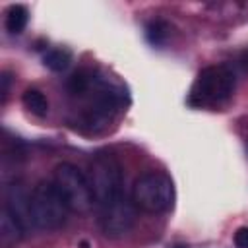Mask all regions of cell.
Returning a JSON list of instances; mask_svg holds the SVG:
<instances>
[{
  "instance_id": "obj_12",
  "label": "cell",
  "mask_w": 248,
  "mask_h": 248,
  "mask_svg": "<svg viewBox=\"0 0 248 248\" xmlns=\"http://www.w3.org/2000/svg\"><path fill=\"white\" fill-rule=\"evenodd\" d=\"M145 37L153 46H163L170 37V23L165 19H151L145 25Z\"/></svg>"
},
{
  "instance_id": "obj_11",
  "label": "cell",
  "mask_w": 248,
  "mask_h": 248,
  "mask_svg": "<svg viewBox=\"0 0 248 248\" xmlns=\"http://www.w3.org/2000/svg\"><path fill=\"white\" fill-rule=\"evenodd\" d=\"M43 64L52 70V72H64L70 64H72V52L64 46H56V48H50L45 52L43 56Z\"/></svg>"
},
{
  "instance_id": "obj_13",
  "label": "cell",
  "mask_w": 248,
  "mask_h": 248,
  "mask_svg": "<svg viewBox=\"0 0 248 248\" xmlns=\"http://www.w3.org/2000/svg\"><path fill=\"white\" fill-rule=\"evenodd\" d=\"M232 242L236 248H248V227H238L232 236Z\"/></svg>"
},
{
  "instance_id": "obj_4",
  "label": "cell",
  "mask_w": 248,
  "mask_h": 248,
  "mask_svg": "<svg viewBox=\"0 0 248 248\" xmlns=\"http://www.w3.org/2000/svg\"><path fill=\"white\" fill-rule=\"evenodd\" d=\"M89 184L95 196V203L103 205L116 196L124 194V174L118 159L112 153H97L89 165Z\"/></svg>"
},
{
  "instance_id": "obj_9",
  "label": "cell",
  "mask_w": 248,
  "mask_h": 248,
  "mask_svg": "<svg viewBox=\"0 0 248 248\" xmlns=\"http://www.w3.org/2000/svg\"><path fill=\"white\" fill-rule=\"evenodd\" d=\"M27 21H29V12L23 4H12L8 10H6V29L10 35H19L23 33V29L27 27Z\"/></svg>"
},
{
  "instance_id": "obj_15",
  "label": "cell",
  "mask_w": 248,
  "mask_h": 248,
  "mask_svg": "<svg viewBox=\"0 0 248 248\" xmlns=\"http://www.w3.org/2000/svg\"><path fill=\"white\" fill-rule=\"evenodd\" d=\"M169 248H186L184 244H176V246H169Z\"/></svg>"
},
{
  "instance_id": "obj_6",
  "label": "cell",
  "mask_w": 248,
  "mask_h": 248,
  "mask_svg": "<svg viewBox=\"0 0 248 248\" xmlns=\"http://www.w3.org/2000/svg\"><path fill=\"white\" fill-rule=\"evenodd\" d=\"M99 225L107 238H122L136 225V205L126 194L99 205Z\"/></svg>"
},
{
  "instance_id": "obj_5",
  "label": "cell",
  "mask_w": 248,
  "mask_h": 248,
  "mask_svg": "<svg viewBox=\"0 0 248 248\" xmlns=\"http://www.w3.org/2000/svg\"><path fill=\"white\" fill-rule=\"evenodd\" d=\"M52 182L56 184L58 192L66 200L70 211L85 213L93 207L95 196L89 184V178L72 163H60L54 169V178Z\"/></svg>"
},
{
  "instance_id": "obj_3",
  "label": "cell",
  "mask_w": 248,
  "mask_h": 248,
  "mask_svg": "<svg viewBox=\"0 0 248 248\" xmlns=\"http://www.w3.org/2000/svg\"><path fill=\"white\" fill-rule=\"evenodd\" d=\"M31 215L37 229H60L70 213V207L52 180H41L31 190Z\"/></svg>"
},
{
  "instance_id": "obj_14",
  "label": "cell",
  "mask_w": 248,
  "mask_h": 248,
  "mask_svg": "<svg viewBox=\"0 0 248 248\" xmlns=\"http://www.w3.org/2000/svg\"><path fill=\"white\" fill-rule=\"evenodd\" d=\"M0 81H2V105H4L8 101V93H10V74L4 72L2 78H0Z\"/></svg>"
},
{
  "instance_id": "obj_10",
  "label": "cell",
  "mask_w": 248,
  "mask_h": 248,
  "mask_svg": "<svg viewBox=\"0 0 248 248\" xmlns=\"http://www.w3.org/2000/svg\"><path fill=\"white\" fill-rule=\"evenodd\" d=\"M21 103H23V107L31 114H35L39 118H43V116L48 114V99L39 89H25L23 95H21Z\"/></svg>"
},
{
  "instance_id": "obj_7",
  "label": "cell",
  "mask_w": 248,
  "mask_h": 248,
  "mask_svg": "<svg viewBox=\"0 0 248 248\" xmlns=\"http://www.w3.org/2000/svg\"><path fill=\"white\" fill-rule=\"evenodd\" d=\"M6 205L4 209L25 229V232L35 227L33 223V215H31V194L25 192V188L19 184V182H12L6 186Z\"/></svg>"
},
{
  "instance_id": "obj_8",
  "label": "cell",
  "mask_w": 248,
  "mask_h": 248,
  "mask_svg": "<svg viewBox=\"0 0 248 248\" xmlns=\"http://www.w3.org/2000/svg\"><path fill=\"white\" fill-rule=\"evenodd\" d=\"M25 234V229L4 209L2 217H0V242L4 248H12L16 246Z\"/></svg>"
},
{
  "instance_id": "obj_2",
  "label": "cell",
  "mask_w": 248,
  "mask_h": 248,
  "mask_svg": "<svg viewBox=\"0 0 248 248\" xmlns=\"http://www.w3.org/2000/svg\"><path fill=\"white\" fill-rule=\"evenodd\" d=\"M132 202L145 213H165L174 205L172 178L163 170H145L132 188Z\"/></svg>"
},
{
  "instance_id": "obj_1",
  "label": "cell",
  "mask_w": 248,
  "mask_h": 248,
  "mask_svg": "<svg viewBox=\"0 0 248 248\" xmlns=\"http://www.w3.org/2000/svg\"><path fill=\"white\" fill-rule=\"evenodd\" d=\"M234 85H236V78H234L232 68L225 64L207 66L194 79L190 95H188V105L196 108L221 107L232 97Z\"/></svg>"
}]
</instances>
